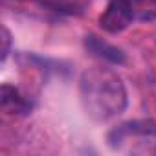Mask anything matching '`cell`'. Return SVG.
<instances>
[{"instance_id": "5", "label": "cell", "mask_w": 156, "mask_h": 156, "mask_svg": "<svg viewBox=\"0 0 156 156\" xmlns=\"http://www.w3.org/2000/svg\"><path fill=\"white\" fill-rule=\"evenodd\" d=\"M85 46L92 55H96L103 61H108L112 64H123L125 62V53L119 48L112 46L110 42H107V41H103L96 35H87L85 37Z\"/></svg>"}, {"instance_id": "2", "label": "cell", "mask_w": 156, "mask_h": 156, "mask_svg": "<svg viewBox=\"0 0 156 156\" xmlns=\"http://www.w3.org/2000/svg\"><path fill=\"white\" fill-rule=\"evenodd\" d=\"M134 20V9L130 0H112L99 17V28L110 35L125 31Z\"/></svg>"}, {"instance_id": "4", "label": "cell", "mask_w": 156, "mask_h": 156, "mask_svg": "<svg viewBox=\"0 0 156 156\" xmlns=\"http://www.w3.org/2000/svg\"><path fill=\"white\" fill-rule=\"evenodd\" d=\"M0 105L9 116H28L31 112V103L11 85H2L0 88Z\"/></svg>"}, {"instance_id": "6", "label": "cell", "mask_w": 156, "mask_h": 156, "mask_svg": "<svg viewBox=\"0 0 156 156\" xmlns=\"http://www.w3.org/2000/svg\"><path fill=\"white\" fill-rule=\"evenodd\" d=\"M134 19L138 20H154L156 19V0H130Z\"/></svg>"}, {"instance_id": "3", "label": "cell", "mask_w": 156, "mask_h": 156, "mask_svg": "<svg viewBox=\"0 0 156 156\" xmlns=\"http://www.w3.org/2000/svg\"><path fill=\"white\" fill-rule=\"evenodd\" d=\"M132 136H141V138H151L156 136V123L152 119H134V121H125L108 134L110 145H119L121 141L130 140Z\"/></svg>"}, {"instance_id": "7", "label": "cell", "mask_w": 156, "mask_h": 156, "mask_svg": "<svg viewBox=\"0 0 156 156\" xmlns=\"http://www.w3.org/2000/svg\"><path fill=\"white\" fill-rule=\"evenodd\" d=\"M2 61H6V57L9 55V46H11V33H9V30L4 26L2 28Z\"/></svg>"}, {"instance_id": "1", "label": "cell", "mask_w": 156, "mask_h": 156, "mask_svg": "<svg viewBox=\"0 0 156 156\" xmlns=\"http://www.w3.org/2000/svg\"><path fill=\"white\" fill-rule=\"evenodd\" d=\"M79 96L85 112L96 121H107L127 108L125 83L110 68L85 70L79 79Z\"/></svg>"}]
</instances>
